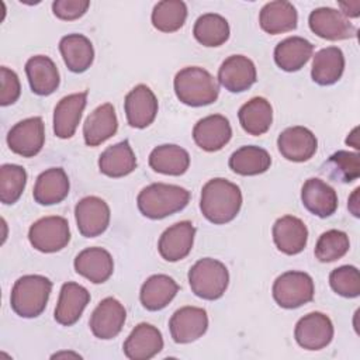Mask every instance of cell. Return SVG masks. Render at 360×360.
I'll return each mask as SVG.
<instances>
[{
    "mask_svg": "<svg viewBox=\"0 0 360 360\" xmlns=\"http://www.w3.org/2000/svg\"><path fill=\"white\" fill-rule=\"evenodd\" d=\"M242 207L240 188L222 177L208 180L201 190L200 210L215 225L228 224L236 218Z\"/></svg>",
    "mask_w": 360,
    "mask_h": 360,
    "instance_id": "1",
    "label": "cell"
},
{
    "mask_svg": "<svg viewBox=\"0 0 360 360\" xmlns=\"http://www.w3.org/2000/svg\"><path fill=\"white\" fill-rule=\"evenodd\" d=\"M190 201V191L166 183H152L141 190L136 204L141 214L150 219H162L181 211Z\"/></svg>",
    "mask_w": 360,
    "mask_h": 360,
    "instance_id": "2",
    "label": "cell"
},
{
    "mask_svg": "<svg viewBox=\"0 0 360 360\" xmlns=\"http://www.w3.org/2000/svg\"><path fill=\"white\" fill-rule=\"evenodd\" d=\"M176 97L186 105L202 107L217 101L219 84L217 79L200 66H187L174 76Z\"/></svg>",
    "mask_w": 360,
    "mask_h": 360,
    "instance_id": "3",
    "label": "cell"
},
{
    "mask_svg": "<svg viewBox=\"0 0 360 360\" xmlns=\"http://www.w3.org/2000/svg\"><path fill=\"white\" fill-rule=\"evenodd\" d=\"M52 291V281L39 274L20 277L11 290L10 304L21 318H37L46 308Z\"/></svg>",
    "mask_w": 360,
    "mask_h": 360,
    "instance_id": "4",
    "label": "cell"
},
{
    "mask_svg": "<svg viewBox=\"0 0 360 360\" xmlns=\"http://www.w3.org/2000/svg\"><path fill=\"white\" fill-rule=\"evenodd\" d=\"M188 283L191 291L208 301L224 295L229 284V273L225 264L217 259L204 257L195 262L188 270Z\"/></svg>",
    "mask_w": 360,
    "mask_h": 360,
    "instance_id": "5",
    "label": "cell"
},
{
    "mask_svg": "<svg viewBox=\"0 0 360 360\" xmlns=\"http://www.w3.org/2000/svg\"><path fill=\"white\" fill-rule=\"evenodd\" d=\"M271 292L274 301L281 308H298L312 301L315 292L314 280L304 271H285L276 278Z\"/></svg>",
    "mask_w": 360,
    "mask_h": 360,
    "instance_id": "6",
    "label": "cell"
},
{
    "mask_svg": "<svg viewBox=\"0 0 360 360\" xmlns=\"http://www.w3.org/2000/svg\"><path fill=\"white\" fill-rule=\"evenodd\" d=\"M28 240L34 249L42 253L62 250L70 240L68 219L59 215H51L35 221L28 231Z\"/></svg>",
    "mask_w": 360,
    "mask_h": 360,
    "instance_id": "7",
    "label": "cell"
},
{
    "mask_svg": "<svg viewBox=\"0 0 360 360\" xmlns=\"http://www.w3.org/2000/svg\"><path fill=\"white\" fill-rule=\"evenodd\" d=\"M45 143V127L41 117H30L17 122L7 134V145L11 152L32 158L38 155Z\"/></svg>",
    "mask_w": 360,
    "mask_h": 360,
    "instance_id": "8",
    "label": "cell"
},
{
    "mask_svg": "<svg viewBox=\"0 0 360 360\" xmlns=\"http://www.w3.org/2000/svg\"><path fill=\"white\" fill-rule=\"evenodd\" d=\"M309 28L319 38L328 41H342L357 35V28L339 10L332 7H318L308 17Z\"/></svg>",
    "mask_w": 360,
    "mask_h": 360,
    "instance_id": "9",
    "label": "cell"
},
{
    "mask_svg": "<svg viewBox=\"0 0 360 360\" xmlns=\"http://www.w3.org/2000/svg\"><path fill=\"white\" fill-rule=\"evenodd\" d=\"M294 338L302 349L321 350L333 339V323L328 315L311 312L297 322Z\"/></svg>",
    "mask_w": 360,
    "mask_h": 360,
    "instance_id": "10",
    "label": "cell"
},
{
    "mask_svg": "<svg viewBox=\"0 0 360 360\" xmlns=\"http://www.w3.org/2000/svg\"><path fill=\"white\" fill-rule=\"evenodd\" d=\"M75 217L79 232L84 238L101 235L110 225V207L96 195L82 198L75 207Z\"/></svg>",
    "mask_w": 360,
    "mask_h": 360,
    "instance_id": "11",
    "label": "cell"
},
{
    "mask_svg": "<svg viewBox=\"0 0 360 360\" xmlns=\"http://www.w3.org/2000/svg\"><path fill=\"white\" fill-rule=\"evenodd\" d=\"M125 319L127 311L124 305L118 300L107 297L101 300L91 312L89 325L96 338L108 340L122 330Z\"/></svg>",
    "mask_w": 360,
    "mask_h": 360,
    "instance_id": "12",
    "label": "cell"
},
{
    "mask_svg": "<svg viewBox=\"0 0 360 360\" xmlns=\"http://www.w3.org/2000/svg\"><path fill=\"white\" fill-rule=\"evenodd\" d=\"M169 329L176 343H191L207 332L208 315L202 308L183 307L172 315Z\"/></svg>",
    "mask_w": 360,
    "mask_h": 360,
    "instance_id": "13",
    "label": "cell"
},
{
    "mask_svg": "<svg viewBox=\"0 0 360 360\" xmlns=\"http://www.w3.org/2000/svg\"><path fill=\"white\" fill-rule=\"evenodd\" d=\"M277 148L283 158L290 162H307L315 155L318 139L311 129L295 125L285 128L278 135Z\"/></svg>",
    "mask_w": 360,
    "mask_h": 360,
    "instance_id": "14",
    "label": "cell"
},
{
    "mask_svg": "<svg viewBox=\"0 0 360 360\" xmlns=\"http://www.w3.org/2000/svg\"><path fill=\"white\" fill-rule=\"evenodd\" d=\"M127 121L134 128H146L158 114V98L146 84L135 86L124 101Z\"/></svg>",
    "mask_w": 360,
    "mask_h": 360,
    "instance_id": "15",
    "label": "cell"
},
{
    "mask_svg": "<svg viewBox=\"0 0 360 360\" xmlns=\"http://www.w3.org/2000/svg\"><path fill=\"white\" fill-rule=\"evenodd\" d=\"M256 77L255 63L243 55L228 56L218 70V82L231 93H242L250 89Z\"/></svg>",
    "mask_w": 360,
    "mask_h": 360,
    "instance_id": "16",
    "label": "cell"
},
{
    "mask_svg": "<svg viewBox=\"0 0 360 360\" xmlns=\"http://www.w3.org/2000/svg\"><path fill=\"white\" fill-rule=\"evenodd\" d=\"M232 138V128L226 117L211 114L201 118L193 128V139L205 152L222 149Z\"/></svg>",
    "mask_w": 360,
    "mask_h": 360,
    "instance_id": "17",
    "label": "cell"
},
{
    "mask_svg": "<svg viewBox=\"0 0 360 360\" xmlns=\"http://www.w3.org/2000/svg\"><path fill=\"white\" fill-rule=\"evenodd\" d=\"M195 228L190 221H180L169 226L159 238V255L167 262H179L188 256L194 243Z\"/></svg>",
    "mask_w": 360,
    "mask_h": 360,
    "instance_id": "18",
    "label": "cell"
},
{
    "mask_svg": "<svg viewBox=\"0 0 360 360\" xmlns=\"http://www.w3.org/2000/svg\"><path fill=\"white\" fill-rule=\"evenodd\" d=\"M163 349L160 330L146 322L136 325L124 342V354L131 360H149Z\"/></svg>",
    "mask_w": 360,
    "mask_h": 360,
    "instance_id": "19",
    "label": "cell"
},
{
    "mask_svg": "<svg viewBox=\"0 0 360 360\" xmlns=\"http://www.w3.org/2000/svg\"><path fill=\"white\" fill-rule=\"evenodd\" d=\"M87 103V91L65 96L58 101L53 110V132L60 139H69L75 135Z\"/></svg>",
    "mask_w": 360,
    "mask_h": 360,
    "instance_id": "20",
    "label": "cell"
},
{
    "mask_svg": "<svg viewBox=\"0 0 360 360\" xmlns=\"http://www.w3.org/2000/svg\"><path fill=\"white\" fill-rule=\"evenodd\" d=\"M273 240L276 248L284 255H298L307 246L308 229L300 218L284 215L273 225Z\"/></svg>",
    "mask_w": 360,
    "mask_h": 360,
    "instance_id": "21",
    "label": "cell"
},
{
    "mask_svg": "<svg viewBox=\"0 0 360 360\" xmlns=\"http://www.w3.org/2000/svg\"><path fill=\"white\" fill-rule=\"evenodd\" d=\"M77 274L94 284L107 281L114 271V260L110 252L103 248H87L82 250L73 262Z\"/></svg>",
    "mask_w": 360,
    "mask_h": 360,
    "instance_id": "22",
    "label": "cell"
},
{
    "mask_svg": "<svg viewBox=\"0 0 360 360\" xmlns=\"http://www.w3.org/2000/svg\"><path fill=\"white\" fill-rule=\"evenodd\" d=\"M90 301V292L80 284L68 281L62 285L55 308V321L63 326H70L79 321Z\"/></svg>",
    "mask_w": 360,
    "mask_h": 360,
    "instance_id": "23",
    "label": "cell"
},
{
    "mask_svg": "<svg viewBox=\"0 0 360 360\" xmlns=\"http://www.w3.org/2000/svg\"><path fill=\"white\" fill-rule=\"evenodd\" d=\"M302 205L314 215L326 218L338 208V194L333 187L321 179H308L301 188Z\"/></svg>",
    "mask_w": 360,
    "mask_h": 360,
    "instance_id": "24",
    "label": "cell"
},
{
    "mask_svg": "<svg viewBox=\"0 0 360 360\" xmlns=\"http://www.w3.org/2000/svg\"><path fill=\"white\" fill-rule=\"evenodd\" d=\"M118 129V120L112 104L105 103L94 108L83 124V138L87 146H98Z\"/></svg>",
    "mask_w": 360,
    "mask_h": 360,
    "instance_id": "25",
    "label": "cell"
},
{
    "mask_svg": "<svg viewBox=\"0 0 360 360\" xmlns=\"http://www.w3.org/2000/svg\"><path fill=\"white\" fill-rule=\"evenodd\" d=\"M25 73L32 93L38 96L52 94L60 83L55 62L45 55H35L25 63Z\"/></svg>",
    "mask_w": 360,
    "mask_h": 360,
    "instance_id": "26",
    "label": "cell"
},
{
    "mask_svg": "<svg viewBox=\"0 0 360 360\" xmlns=\"http://www.w3.org/2000/svg\"><path fill=\"white\" fill-rule=\"evenodd\" d=\"M69 187L66 172L62 167H51L37 177L32 197L41 205H53L68 197Z\"/></svg>",
    "mask_w": 360,
    "mask_h": 360,
    "instance_id": "27",
    "label": "cell"
},
{
    "mask_svg": "<svg viewBox=\"0 0 360 360\" xmlns=\"http://www.w3.org/2000/svg\"><path fill=\"white\" fill-rule=\"evenodd\" d=\"M297 10L290 1L285 0L266 3L259 14L260 28L270 35L292 31L297 28Z\"/></svg>",
    "mask_w": 360,
    "mask_h": 360,
    "instance_id": "28",
    "label": "cell"
},
{
    "mask_svg": "<svg viewBox=\"0 0 360 360\" xmlns=\"http://www.w3.org/2000/svg\"><path fill=\"white\" fill-rule=\"evenodd\" d=\"M59 51L65 65L73 73L86 72L94 60L93 44L82 34L65 35L59 41Z\"/></svg>",
    "mask_w": 360,
    "mask_h": 360,
    "instance_id": "29",
    "label": "cell"
},
{
    "mask_svg": "<svg viewBox=\"0 0 360 360\" xmlns=\"http://www.w3.org/2000/svg\"><path fill=\"white\" fill-rule=\"evenodd\" d=\"M345 55L338 46H326L314 55L311 77L319 86L335 84L343 75Z\"/></svg>",
    "mask_w": 360,
    "mask_h": 360,
    "instance_id": "30",
    "label": "cell"
},
{
    "mask_svg": "<svg viewBox=\"0 0 360 360\" xmlns=\"http://www.w3.org/2000/svg\"><path fill=\"white\" fill-rule=\"evenodd\" d=\"M314 45L302 37H288L274 48V62L285 72L300 70L312 56Z\"/></svg>",
    "mask_w": 360,
    "mask_h": 360,
    "instance_id": "31",
    "label": "cell"
},
{
    "mask_svg": "<svg viewBox=\"0 0 360 360\" xmlns=\"http://www.w3.org/2000/svg\"><path fill=\"white\" fill-rule=\"evenodd\" d=\"M179 291L177 283L166 274H153L141 287L139 300L148 311H160L169 305Z\"/></svg>",
    "mask_w": 360,
    "mask_h": 360,
    "instance_id": "32",
    "label": "cell"
},
{
    "mask_svg": "<svg viewBox=\"0 0 360 360\" xmlns=\"http://www.w3.org/2000/svg\"><path fill=\"white\" fill-rule=\"evenodd\" d=\"M136 167V158L129 142L121 141L108 146L98 158V169L108 177H124Z\"/></svg>",
    "mask_w": 360,
    "mask_h": 360,
    "instance_id": "33",
    "label": "cell"
},
{
    "mask_svg": "<svg viewBox=\"0 0 360 360\" xmlns=\"http://www.w3.org/2000/svg\"><path fill=\"white\" fill-rule=\"evenodd\" d=\"M149 166L162 174L181 176L190 166V155L179 145H159L149 155Z\"/></svg>",
    "mask_w": 360,
    "mask_h": 360,
    "instance_id": "34",
    "label": "cell"
},
{
    "mask_svg": "<svg viewBox=\"0 0 360 360\" xmlns=\"http://www.w3.org/2000/svg\"><path fill=\"white\" fill-rule=\"evenodd\" d=\"M239 124L249 135H263L273 122L271 104L264 97H253L238 111Z\"/></svg>",
    "mask_w": 360,
    "mask_h": 360,
    "instance_id": "35",
    "label": "cell"
},
{
    "mask_svg": "<svg viewBox=\"0 0 360 360\" xmlns=\"http://www.w3.org/2000/svg\"><path fill=\"white\" fill-rule=\"evenodd\" d=\"M228 165L236 174L256 176L267 172L271 165V158L266 149L255 145H246L231 155Z\"/></svg>",
    "mask_w": 360,
    "mask_h": 360,
    "instance_id": "36",
    "label": "cell"
},
{
    "mask_svg": "<svg viewBox=\"0 0 360 360\" xmlns=\"http://www.w3.org/2000/svg\"><path fill=\"white\" fill-rule=\"evenodd\" d=\"M229 24L228 21L217 14V13H207L197 18L193 34L194 38L204 46H219L225 44L229 38Z\"/></svg>",
    "mask_w": 360,
    "mask_h": 360,
    "instance_id": "37",
    "label": "cell"
},
{
    "mask_svg": "<svg viewBox=\"0 0 360 360\" xmlns=\"http://www.w3.org/2000/svg\"><path fill=\"white\" fill-rule=\"evenodd\" d=\"M187 18V6L181 0L159 1L152 11V24L158 31L174 32L180 30Z\"/></svg>",
    "mask_w": 360,
    "mask_h": 360,
    "instance_id": "38",
    "label": "cell"
},
{
    "mask_svg": "<svg viewBox=\"0 0 360 360\" xmlns=\"http://www.w3.org/2000/svg\"><path fill=\"white\" fill-rule=\"evenodd\" d=\"M325 174L342 183H350L360 176V163H359V153L347 152V150H338L325 163Z\"/></svg>",
    "mask_w": 360,
    "mask_h": 360,
    "instance_id": "39",
    "label": "cell"
},
{
    "mask_svg": "<svg viewBox=\"0 0 360 360\" xmlns=\"http://www.w3.org/2000/svg\"><path fill=\"white\" fill-rule=\"evenodd\" d=\"M27 184V172L20 165L6 163L0 167V201L14 204L21 197Z\"/></svg>",
    "mask_w": 360,
    "mask_h": 360,
    "instance_id": "40",
    "label": "cell"
},
{
    "mask_svg": "<svg viewBox=\"0 0 360 360\" xmlns=\"http://www.w3.org/2000/svg\"><path fill=\"white\" fill-rule=\"evenodd\" d=\"M350 248V240L346 232L329 229L323 232L315 245V257L322 263H330L343 257Z\"/></svg>",
    "mask_w": 360,
    "mask_h": 360,
    "instance_id": "41",
    "label": "cell"
},
{
    "mask_svg": "<svg viewBox=\"0 0 360 360\" xmlns=\"http://www.w3.org/2000/svg\"><path fill=\"white\" fill-rule=\"evenodd\" d=\"M329 284L336 294L345 298H356L360 295V276L354 266L346 264L332 270Z\"/></svg>",
    "mask_w": 360,
    "mask_h": 360,
    "instance_id": "42",
    "label": "cell"
},
{
    "mask_svg": "<svg viewBox=\"0 0 360 360\" xmlns=\"http://www.w3.org/2000/svg\"><path fill=\"white\" fill-rule=\"evenodd\" d=\"M0 80H1V91H0V104L3 107L14 104L20 94H21V86L18 76L14 70L8 69L7 66L0 68Z\"/></svg>",
    "mask_w": 360,
    "mask_h": 360,
    "instance_id": "43",
    "label": "cell"
},
{
    "mask_svg": "<svg viewBox=\"0 0 360 360\" xmlns=\"http://www.w3.org/2000/svg\"><path fill=\"white\" fill-rule=\"evenodd\" d=\"M89 6V0H55L52 3V11L59 20L73 21L84 15Z\"/></svg>",
    "mask_w": 360,
    "mask_h": 360,
    "instance_id": "44",
    "label": "cell"
},
{
    "mask_svg": "<svg viewBox=\"0 0 360 360\" xmlns=\"http://www.w3.org/2000/svg\"><path fill=\"white\" fill-rule=\"evenodd\" d=\"M339 7H340V13L349 18V17H359L360 14V1H349V3H339Z\"/></svg>",
    "mask_w": 360,
    "mask_h": 360,
    "instance_id": "45",
    "label": "cell"
},
{
    "mask_svg": "<svg viewBox=\"0 0 360 360\" xmlns=\"http://www.w3.org/2000/svg\"><path fill=\"white\" fill-rule=\"evenodd\" d=\"M359 191H360V188L357 187L354 191H353V194H352V197L349 198V204H347V207H349V210H350V212L354 215V217H359L360 214H359V200H357V197H359Z\"/></svg>",
    "mask_w": 360,
    "mask_h": 360,
    "instance_id": "46",
    "label": "cell"
}]
</instances>
